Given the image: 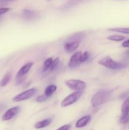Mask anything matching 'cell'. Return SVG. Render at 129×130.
<instances>
[{
  "mask_svg": "<svg viewBox=\"0 0 129 130\" xmlns=\"http://www.w3.org/2000/svg\"><path fill=\"white\" fill-rule=\"evenodd\" d=\"M110 96V92L109 91H99L96 93L91 99V104L94 107L101 105L108 100Z\"/></svg>",
  "mask_w": 129,
  "mask_h": 130,
  "instance_id": "cell-1",
  "label": "cell"
},
{
  "mask_svg": "<svg viewBox=\"0 0 129 130\" xmlns=\"http://www.w3.org/2000/svg\"><path fill=\"white\" fill-rule=\"evenodd\" d=\"M98 63L104 66V67H106V68L112 70L121 69H123L126 67L125 64L114 60L113 58H111L109 56L100 60L98 62Z\"/></svg>",
  "mask_w": 129,
  "mask_h": 130,
  "instance_id": "cell-2",
  "label": "cell"
},
{
  "mask_svg": "<svg viewBox=\"0 0 129 130\" xmlns=\"http://www.w3.org/2000/svg\"><path fill=\"white\" fill-rule=\"evenodd\" d=\"M66 86L70 89L76 91H82L86 88V83L78 79H70L65 81Z\"/></svg>",
  "mask_w": 129,
  "mask_h": 130,
  "instance_id": "cell-3",
  "label": "cell"
},
{
  "mask_svg": "<svg viewBox=\"0 0 129 130\" xmlns=\"http://www.w3.org/2000/svg\"><path fill=\"white\" fill-rule=\"evenodd\" d=\"M82 93L81 91H75L70 95H68L61 102V106L62 107H67L73 104L80 99V97L82 95Z\"/></svg>",
  "mask_w": 129,
  "mask_h": 130,
  "instance_id": "cell-4",
  "label": "cell"
},
{
  "mask_svg": "<svg viewBox=\"0 0 129 130\" xmlns=\"http://www.w3.org/2000/svg\"><path fill=\"white\" fill-rule=\"evenodd\" d=\"M37 92V89L35 88H32L29 89L25 91H23L21 93L18 94L15 97L13 98V102H21L24 101V100H28V99H30L34 96Z\"/></svg>",
  "mask_w": 129,
  "mask_h": 130,
  "instance_id": "cell-5",
  "label": "cell"
},
{
  "mask_svg": "<svg viewBox=\"0 0 129 130\" xmlns=\"http://www.w3.org/2000/svg\"><path fill=\"white\" fill-rule=\"evenodd\" d=\"M19 110H20L19 107H14L10 108L3 114L2 117V120L8 121L13 119L14 117L17 115L18 113L19 112Z\"/></svg>",
  "mask_w": 129,
  "mask_h": 130,
  "instance_id": "cell-6",
  "label": "cell"
},
{
  "mask_svg": "<svg viewBox=\"0 0 129 130\" xmlns=\"http://www.w3.org/2000/svg\"><path fill=\"white\" fill-rule=\"evenodd\" d=\"M80 44V41H68L64 44V50L67 53H72L74 52L78 48Z\"/></svg>",
  "mask_w": 129,
  "mask_h": 130,
  "instance_id": "cell-7",
  "label": "cell"
},
{
  "mask_svg": "<svg viewBox=\"0 0 129 130\" xmlns=\"http://www.w3.org/2000/svg\"><path fill=\"white\" fill-rule=\"evenodd\" d=\"M81 55H82L81 52H77L73 53L68 62V66L70 68H75L76 67L79 66L80 63H81L80 62V58Z\"/></svg>",
  "mask_w": 129,
  "mask_h": 130,
  "instance_id": "cell-8",
  "label": "cell"
},
{
  "mask_svg": "<svg viewBox=\"0 0 129 130\" xmlns=\"http://www.w3.org/2000/svg\"><path fill=\"white\" fill-rule=\"evenodd\" d=\"M32 62H28V63L24 65V66L20 69V70L18 71L17 74H16V80H17V81H18L19 80H22V77L23 76H25V75L30 71V69H31V67H32Z\"/></svg>",
  "mask_w": 129,
  "mask_h": 130,
  "instance_id": "cell-9",
  "label": "cell"
},
{
  "mask_svg": "<svg viewBox=\"0 0 129 130\" xmlns=\"http://www.w3.org/2000/svg\"><path fill=\"white\" fill-rule=\"evenodd\" d=\"M91 116L90 115H87L85 116H83L76 122L75 127L77 128H83V127L85 126L88 124L89 122L91 121Z\"/></svg>",
  "mask_w": 129,
  "mask_h": 130,
  "instance_id": "cell-10",
  "label": "cell"
},
{
  "mask_svg": "<svg viewBox=\"0 0 129 130\" xmlns=\"http://www.w3.org/2000/svg\"><path fill=\"white\" fill-rule=\"evenodd\" d=\"M37 13L34 10L25 9L23 11V16L27 20H32V19H35V17H37Z\"/></svg>",
  "mask_w": 129,
  "mask_h": 130,
  "instance_id": "cell-11",
  "label": "cell"
},
{
  "mask_svg": "<svg viewBox=\"0 0 129 130\" xmlns=\"http://www.w3.org/2000/svg\"><path fill=\"white\" fill-rule=\"evenodd\" d=\"M52 122V119L51 118H48V119H46L44 120L40 121L37 122L35 124L34 127L36 129H40V128H44L47 127L48 126H49V124L51 123Z\"/></svg>",
  "mask_w": 129,
  "mask_h": 130,
  "instance_id": "cell-12",
  "label": "cell"
},
{
  "mask_svg": "<svg viewBox=\"0 0 129 130\" xmlns=\"http://www.w3.org/2000/svg\"><path fill=\"white\" fill-rule=\"evenodd\" d=\"M57 89V86L54 85H51L49 86H48V87H46V88L45 89V91H44V95H46L48 97L51 96L53 93L56 91Z\"/></svg>",
  "mask_w": 129,
  "mask_h": 130,
  "instance_id": "cell-13",
  "label": "cell"
},
{
  "mask_svg": "<svg viewBox=\"0 0 129 130\" xmlns=\"http://www.w3.org/2000/svg\"><path fill=\"white\" fill-rule=\"evenodd\" d=\"M121 113L122 115L129 114V98L126 99L123 103L121 106Z\"/></svg>",
  "mask_w": 129,
  "mask_h": 130,
  "instance_id": "cell-14",
  "label": "cell"
},
{
  "mask_svg": "<svg viewBox=\"0 0 129 130\" xmlns=\"http://www.w3.org/2000/svg\"><path fill=\"white\" fill-rule=\"evenodd\" d=\"M11 77V72H8L6 75L3 77V78L0 81V86L1 87H4V86H6L10 82V79Z\"/></svg>",
  "mask_w": 129,
  "mask_h": 130,
  "instance_id": "cell-15",
  "label": "cell"
},
{
  "mask_svg": "<svg viewBox=\"0 0 129 130\" xmlns=\"http://www.w3.org/2000/svg\"><path fill=\"white\" fill-rule=\"evenodd\" d=\"M109 30H111V31L118 32L123 33V34H129V27L111 28V29H109Z\"/></svg>",
  "mask_w": 129,
  "mask_h": 130,
  "instance_id": "cell-16",
  "label": "cell"
},
{
  "mask_svg": "<svg viewBox=\"0 0 129 130\" xmlns=\"http://www.w3.org/2000/svg\"><path fill=\"white\" fill-rule=\"evenodd\" d=\"M53 58H48L44 61V64H43V71H46L49 69V68H51V66L52 63H53Z\"/></svg>",
  "mask_w": 129,
  "mask_h": 130,
  "instance_id": "cell-17",
  "label": "cell"
},
{
  "mask_svg": "<svg viewBox=\"0 0 129 130\" xmlns=\"http://www.w3.org/2000/svg\"><path fill=\"white\" fill-rule=\"evenodd\" d=\"M107 39L113 41H121L125 39V37L120 35H111L108 37Z\"/></svg>",
  "mask_w": 129,
  "mask_h": 130,
  "instance_id": "cell-18",
  "label": "cell"
},
{
  "mask_svg": "<svg viewBox=\"0 0 129 130\" xmlns=\"http://www.w3.org/2000/svg\"><path fill=\"white\" fill-rule=\"evenodd\" d=\"M90 57V53L89 52H85L84 53H82L80 58V63H83V62H86L89 59Z\"/></svg>",
  "mask_w": 129,
  "mask_h": 130,
  "instance_id": "cell-19",
  "label": "cell"
},
{
  "mask_svg": "<svg viewBox=\"0 0 129 130\" xmlns=\"http://www.w3.org/2000/svg\"><path fill=\"white\" fill-rule=\"evenodd\" d=\"M59 63V58L58 57H56L54 60L53 61V63H52L51 66V71H54L58 67Z\"/></svg>",
  "mask_w": 129,
  "mask_h": 130,
  "instance_id": "cell-20",
  "label": "cell"
},
{
  "mask_svg": "<svg viewBox=\"0 0 129 130\" xmlns=\"http://www.w3.org/2000/svg\"><path fill=\"white\" fill-rule=\"evenodd\" d=\"M120 122L122 124H126L129 122V114L126 115H121L120 119Z\"/></svg>",
  "mask_w": 129,
  "mask_h": 130,
  "instance_id": "cell-21",
  "label": "cell"
},
{
  "mask_svg": "<svg viewBox=\"0 0 129 130\" xmlns=\"http://www.w3.org/2000/svg\"><path fill=\"white\" fill-rule=\"evenodd\" d=\"M48 96H46L44 94V95H40V96H38L36 99V101L37 102H43L46 101V100L48 99Z\"/></svg>",
  "mask_w": 129,
  "mask_h": 130,
  "instance_id": "cell-22",
  "label": "cell"
},
{
  "mask_svg": "<svg viewBox=\"0 0 129 130\" xmlns=\"http://www.w3.org/2000/svg\"><path fill=\"white\" fill-rule=\"evenodd\" d=\"M16 1V0H0V6H3L6 5L10 3L13 2V1Z\"/></svg>",
  "mask_w": 129,
  "mask_h": 130,
  "instance_id": "cell-23",
  "label": "cell"
},
{
  "mask_svg": "<svg viewBox=\"0 0 129 130\" xmlns=\"http://www.w3.org/2000/svg\"><path fill=\"white\" fill-rule=\"evenodd\" d=\"M10 9L9 8H0V17L10 11Z\"/></svg>",
  "mask_w": 129,
  "mask_h": 130,
  "instance_id": "cell-24",
  "label": "cell"
},
{
  "mask_svg": "<svg viewBox=\"0 0 129 130\" xmlns=\"http://www.w3.org/2000/svg\"><path fill=\"white\" fill-rule=\"evenodd\" d=\"M70 128V124H64V125L62 126L60 128H58L57 130H69Z\"/></svg>",
  "mask_w": 129,
  "mask_h": 130,
  "instance_id": "cell-25",
  "label": "cell"
},
{
  "mask_svg": "<svg viewBox=\"0 0 129 130\" xmlns=\"http://www.w3.org/2000/svg\"><path fill=\"white\" fill-rule=\"evenodd\" d=\"M122 46L123 47V48H129V39L123 42Z\"/></svg>",
  "mask_w": 129,
  "mask_h": 130,
  "instance_id": "cell-26",
  "label": "cell"
},
{
  "mask_svg": "<svg viewBox=\"0 0 129 130\" xmlns=\"http://www.w3.org/2000/svg\"><path fill=\"white\" fill-rule=\"evenodd\" d=\"M125 55H126V56H128V57H129V50L125 52Z\"/></svg>",
  "mask_w": 129,
  "mask_h": 130,
  "instance_id": "cell-27",
  "label": "cell"
}]
</instances>
